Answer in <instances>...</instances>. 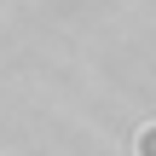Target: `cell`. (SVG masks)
<instances>
[{
    "label": "cell",
    "mask_w": 156,
    "mask_h": 156,
    "mask_svg": "<svg viewBox=\"0 0 156 156\" xmlns=\"http://www.w3.org/2000/svg\"><path fill=\"white\" fill-rule=\"evenodd\" d=\"M133 156H156V122L139 127V139H133Z\"/></svg>",
    "instance_id": "6da1fadb"
}]
</instances>
